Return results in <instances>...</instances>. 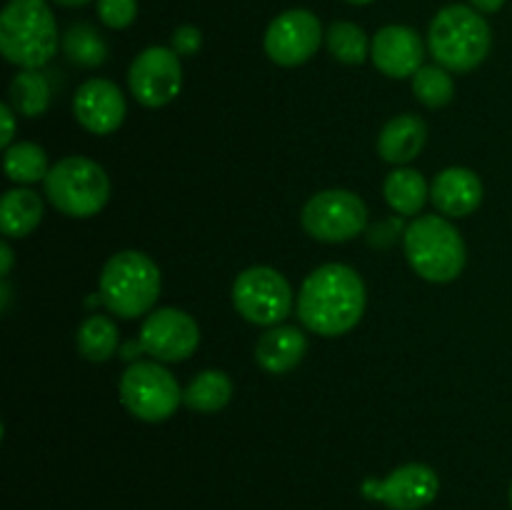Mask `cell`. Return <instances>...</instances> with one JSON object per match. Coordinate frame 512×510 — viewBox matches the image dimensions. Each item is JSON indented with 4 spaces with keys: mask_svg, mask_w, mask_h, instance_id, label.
<instances>
[{
    "mask_svg": "<svg viewBox=\"0 0 512 510\" xmlns=\"http://www.w3.org/2000/svg\"><path fill=\"white\" fill-rule=\"evenodd\" d=\"M508 3V0H470V5H473L475 10H478V13H498L500 8H503V5Z\"/></svg>",
    "mask_w": 512,
    "mask_h": 510,
    "instance_id": "1f68e13d",
    "label": "cell"
},
{
    "mask_svg": "<svg viewBox=\"0 0 512 510\" xmlns=\"http://www.w3.org/2000/svg\"><path fill=\"white\" fill-rule=\"evenodd\" d=\"M15 110L10 108V103L0 105V120H3V133H0V145L3 148H10L13 145V135H15Z\"/></svg>",
    "mask_w": 512,
    "mask_h": 510,
    "instance_id": "f546056e",
    "label": "cell"
},
{
    "mask_svg": "<svg viewBox=\"0 0 512 510\" xmlns=\"http://www.w3.org/2000/svg\"><path fill=\"white\" fill-rule=\"evenodd\" d=\"M130 95L145 108H163L173 103L183 88V65L173 48L150 45L135 55L128 70Z\"/></svg>",
    "mask_w": 512,
    "mask_h": 510,
    "instance_id": "8fae6325",
    "label": "cell"
},
{
    "mask_svg": "<svg viewBox=\"0 0 512 510\" xmlns=\"http://www.w3.org/2000/svg\"><path fill=\"white\" fill-rule=\"evenodd\" d=\"M360 493L390 510H423L438 498L440 475L425 463H405L385 478H365Z\"/></svg>",
    "mask_w": 512,
    "mask_h": 510,
    "instance_id": "7c38bea8",
    "label": "cell"
},
{
    "mask_svg": "<svg viewBox=\"0 0 512 510\" xmlns=\"http://www.w3.org/2000/svg\"><path fill=\"white\" fill-rule=\"evenodd\" d=\"M143 353L158 363L188 360L200 345V328L193 315L180 308H158L145 315L138 333Z\"/></svg>",
    "mask_w": 512,
    "mask_h": 510,
    "instance_id": "4fadbf2b",
    "label": "cell"
},
{
    "mask_svg": "<svg viewBox=\"0 0 512 510\" xmlns=\"http://www.w3.org/2000/svg\"><path fill=\"white\" fill-rule=\"evenodd\" d=\"M345 3H350V5H370V3H373V0H345Z\"/></svg>",
    "mask_w": 512,
    "mask_h": 510,
    "instance_id": "d590c367",
    "label": "cell"
},
{
    "mask_svg": "<svg viewBox=\"0 0 512 510\" xmlns=\"http://www.w3.org/2000/svg\"><path fill=\"white\" fill-rule=\"evenodd\" d=\"M403 250L410 268L428 283H453L468 263L463 235L443 215H420L405 228Z\"/></svg>",
    "mask_w": 512,
    "mask_h": 510,
    "instance_id": "5b68a950",
    "label": "cell"
},
{
    "mask_svg": "<svg viewBox=\"0 0 512 510\" xmlns=\"http://www.w3.org/2000/svg\"><path fill=\"white\" fill-rule=\"evenodd\" d=\"M53 3L63 5V8H83V5L93 3V0H53Z\"/></svg>",
    "mask_w": 512,
    "mask_h": 510,
    "instance_id": "836d02e7",
    "label": "cell"
},
{
    "mask_svg": "<svg viewBox=\"0 0 512 510\" xmlns=\"http://www.w3.org/2000/svg\"><path fill=\"white\" fill-rule=\"evenodd\" d=\"M120 400L133 418L163 423L183 403L175 375L158 360H135L120 375Z\"/></svg>",
    "mask_w": 512,
    "mask_h": 510,
    "instance_id": "52a82bcc",
    "label": "cell"
},
{
    "mask_svg": "<svg viewBox=\"0 0 512 510\" xmlns=\"http://www.w3.org/2000/svg\"><path fill=\"white\" fill-rule=\"evenodd\" d=\"M45 198L68 218H93L108 205L110 178L103 165L85 155H68L43 180Z\"/></svg>",
    "mask_w": 512,
    "mask_h": 510,
    "instance_id": "8992f818",
    "label": "cell"
},
{
    "mask_svg": "<svg viewBox=\"0 0 512 510\" xmlns=\"http://www.w3.org/2000/svg\"><path fill=\"white\" fill-rule=\"evenodd\" d=\"M0 260H3V263H0V278H8L10 275V268H13V248H10V243L8 240H5L3 245H0Z\"/></svg>",
    "mask_w": 512,
    "mask_h": 510,
    "instance_id": "4dcf8cb0",
    "label": "cell"
},
{
    "mask_svg": "<svg viewBox=\"0 0 512 510\" xmlns=\"http://www.w3.org/2000/svg\"><path fill=\"white\" fill-rule=\"evenodd\" d=\"M163 278L153 258L140 250H120L100 270V303L125 320L153 313Z\"/></svg>",
    "mask_w": 512,
    "mask_h": 510,
    "instance_id": "277c9868",
    "label": "cell"
},
{
    "mask_svg": "<svg viewBox=\"0 0 512 510\" xmlns=\"http://www.w3.org/2000/svg\"><path fill=\"white\" fill-rule=\"evenodd\" d=\"M493 48V30L473 5H445L428 28V50L450 73H470Z\"/></svg>",
    "mask_w": 512,
    "mask_h": 510,
    "instance_id": "3957f363",
    "label": "cell"
},
{
    "mask_svg": "<svg viewBox=\"0 0 512 510\" xmlns=\"http://www.w3.org/2000/svg\"><path fill=\"white\" fill-rule=\"evenodd\" d=\"M3 165L5 175L18 185L40 183L50 173L48 153L38 143H30V140H20V143L5 148Z\"/></svg>",
    "mask_w": 512,
    "mask_h": 510,
    "instance_id": "cb8c5ba5",
    "label": "cell"
},
{
    "mask_svg": "<svg viewBox=\"0 0 512 510\" xmlns=\"http://www.w3.org/2000/svg\"><path fill=\"white\" fill-rule=\"evenodd\" d=\"M63 53L80 68H98L108 60V43L90 23H75L63 35Z\"/></svg>",
    "mask_w": 512,
    "mask_h": 510,
    "instance_id": "d4e9b609",
    "label": "cell"
},
{
    "mask_svg": "<svg viewBox=\"0 0 512 510\" xmlns=\"http://www.w3.org/2000/svg\"><path fill=\"white\" fill-rule=\"evenodd\" d=\"M98 18L110 30L130 28L138 18V0H98Z\"/></svg>",
    "mask_w": 512,
    "mask_h": 510,
    "instance_id": "83f0119b",
    "label": "cell"
},
{
    "mask_svg": "<svg viewBox=\"0 0 512 510\" xmlns=\"http://www.w3.org/2000/svg\"><path fill=\"white\" fill-rule=\"evenodd\" d=\"M483 195L485 188L480 175L463 165L440 170L430 183V203L440 210V215H448V218H465L475 213L483 203Z\"/></svg>",
    "mask_w": 512,
    "mask_h": 510,
    "instance_id": "2e32d148",
    "label": "cell"
},
{
    "mask_svg": "<svg viewBox=\"0 0 512 510\" xmlns=\"http://www.w3.org/2000/svg\"><path fill=\"white\" fill-rule=\"evenodd\" d=\"M383 198L398 215H418L430 200V185L420 170L400 165L385 178Z\"/></svg>",
    "mask_w": 512,
    "mask_h": 510,
    "instance_id": "ffe728a7",
    "label": "cell"
},
{
    "mask_svg": "<svg viewBox=\"0 0 512 510\" xmlns=\"http://www.w3.org/2000/svg\"><path fill=\"white\" fill-rule=\"evenodd\" d=\"M233 305L248 323L260 328L280 325L293 310V288L280 270L270 265L245 268L233 283Z\"/></svg>",
    "mask_w": 512,
    "mask_h": 510,
    "instance_id": "9c48e42d",
    "label": "cell"
},
{
    "mask_svg": "<svg viewBox=\"0 0 512 510\" xmlns=\"http://www.w3.org/2000/svg\"><path fill=\"white\" fill-rule=\"evenodd\" d=\"M365 305L368 290L358 270L345 263H325L303 280L295 308L305 330L338 338L363 320Z\"/></svg>",
    "mask_w": 512,
    "mask_h": 510,
    "instance_id": "6da1fadb",
    "label": "cell"
},
{
    "mask_svg": "<svg viewBox=\"0 0 512 510\" xmlns=\"http://www.w3.org/2000/svg\"><path fill=\"white\" fill-rule=\"evenodd\" d=\"M428 143V125L420 115L403 113L383 125L378 135V155L390 165H408L423 153Z\"/></svg>",
    "mask_w": 512,
    "mask_h": 510,
    "instance_id": "ac0fdd59",
    "label": "cell"
},
{
    "mask_svg": "<svg viewBox=\"0 0 512 510\" xmlns=\"http://www.w3.org/2000/svg\"><path fill=\"white\" fill-rule=\"evenodd\" d=\"M0 293H3V310H8V305H10V285H8V280H3V285H0Z\"/></svg>",
    "mask_w": 512,
    "mask_h": 510,
    "instance_id": "e575fe53",
    "label": "cell"
},
{
    "mask_svg": "<svg viewBox=\"0 0 512 510\" xmlns=\"http://www.w3.org/2000/svg\"><path fill=\"white\" fill-rule=\"evenodd\" d=\"M370 60L388 78H413L423 68L425 43L410 25H385L370 40Z\"/></svg>",
    "mask_w": 512,
    "mask_h": 510,
    "instance_id": "9a60e30c",
    "label": "cell"
},
{
    "mask_svg": "<svg viewBox=\"0 0 512 510\" xmlns=\"http://www.w3.org/2000/svg\"><path fill=\"white\" fill-rule=\"evenodd\" d=\"M128 103L118 85L108 78H90L75 90L73 115L88 133L110 135L123 125Z\"/></svg>",
    "mask_w": 512,
    "mask_h": 510,
    "instance_id": "5bb4252c",
    "label": "cell"
},
{
    "mask_svg": "<svg viewBox=\"0 0 512 510\" xmlns=\"http://www.w3.org/2000/svg\"><path fill=\"white\" fill-rule=\"evenodd\" d=\"M60 45L58 23L45 0H8L0 13V53L20 70H40Z\"/></svg>",
    "mask_w": 512,
    "mask_h": 510,
    "instance_id": "7a4b0ae2",
    "label": "cell"
},
{
    "mask_svg": "<svg viewBox=\"0 0 512 510\" xmlns=\"http://www.w3.org/2000/svg\"><path fill=\"white\" fill-rule=\"evenodd\" d=\"M45 213L43 198L30 188H13L0 200V230L8 240L25 238L40 225Z\"/></svg>",
    "mask_w": 512,
    "mask_h": 510,
    "instance_id": "d6986e66",
    "label": "cell"
},
{
    "mask_svg": "<svg viewBox=\"0 0 512 510\" xmlns=\"http://www.w3.org/2000/svg\"><path fill=\"white\" fill-rule=\"evenodd\" d=\"M140 353H143V345H140L138 338L130 340V343L120 345V358H123V360H133V363H135V358H138Z\"/></svg>",
    "mask_w": 512,
    "mask_h": 510,
    "instance_id": "d6a6232c",
    "label": "cell"
},
{
    "mask_svg": "<svg viewBox=\"0 0 512 510\" xmlns=\"http://www.w3.org/2000/svg\"><path fill=\"white\" fill-rule=\"evenodd\" d=\"M308 353V338L295 325H273L255 343V360L270 375H285Z\"/></svg>",
    "mask_w": 512,
    "mask_h": 510,
    "instance_id": "e0dca14e",
    "label": "cell"
},
{
    "mask_svg": "<svg viewBox=\"0 0 512 510\" xmlns=\"http://www.w3.org/2000/svg\"><path fill=\"white\" fill-rule=\"evenodd\" d=\"M325 45L330 55L343 65H363L370 58V40L360 25L338 20L325 30Z\"/></svg>",
    "mask_w": 512,
    "mask_h": 510,
    "instance_id": "484cf974",
    "label": "cell"
},
{
    "mask_svg": "<svg viewBox=\"0 0 512 510\" xmlns=\"http://www.w3.org/2000/svg\"><path fill=\"white\" fill-rule=\"evenodd\" d=\"M8 103L23 118H40L50 108V83L40 70H20L8 88Z\"/></svg>",
    "mask_w": 512,
    "mask_h": 510,
    "instance_id": "603a6c76",
    "label": "cell"
},
{
    "mask_svg": "<svg viewBox=\"0 0 512 510\" xmlns=\"http://www.w3.org/2000/svg\"><path fill=\"white\" fill-rule=\"evenodd\" d=\"M510 508H512V483H510Z\"/></svg>",
    "mask_w": 512,
    "mask_h": 510,
    "instance_id": "8d00e7d4",
    "label": "cell"
},
{
    "mask_svg": "<svg viewBox=\"0 0 512 510\" xmlns=\"http://www.w3.org/2000/svg\"><path fill=\"white\" fill-rule=\"evenodd\" d=\"M323 40L325 33L318 15L305 8H293L270 20L263 48L265 55L280 68H298L318 53Z\"/></svg>",
    "mask_w": 512,
    "mask_h": 510,
    "instance_id": "30bf717a",
    "label": "cell"
},
{
    "mask_svg": "<svg viewBox=\"0 0 512 510\" xmlns=\"http://www.w3.org/2000/svg\"><path fill=\"white\" fill-rule=\"evenodd\" d=\"M233 398V380L223 370H200L183 390V403L195 413H218Z\"/></svg>",
    "mask_w": 512,
    "mask_h": 510,
    "instance_id": "44dd1931",
    "label": "cell"
},
{
    "mask_svg": "<svg viewBox=\"0 0 512 510\" xmlns=\"http://www.w3.org/2000/svg\"><path fill=\"white\" fill-rule=\"evenodd\" d=\"M75 343H78V353L90 363H105L113 358L120 350V333L118 325L108 315H88L80 323L78 333H75Z\"/></svg>",
    "mask_w": 512,
    "mask_h": 510,
    "instance_id": "7402d4cb",
    "label": "cell"
},
{
    "mask_svg": "<svg viewBox=\"0 0 512 510\" xmlns=\"http://www.w3.org/2000/svg\"><path fill=\"white\" fill-rule=\"evenodd\" d=\"M170 48L180 55V58H193L200 48H203V33L195 25H178L170 38Z\"/></svg>",
    "mask_w": 512,
    "mask_h": 510,
    "instance_id": "f1b7e54d",
    "label": "cell"
},
{
    "mask_svg": "<svg viewBox=\"0 0 512 510\" xmlns=\"http://www.w3.org/2000/svg\"><path fill=\"white\" fill-rule=\"evenodd\" d=\"M300 225L320 243H348L368 228V205L353 190H320L300 210Z\"/></svg>",
    "mask_w": 512,
    "mask_h": 510,
    "instance_id": "ba28073f",
    "label": "cell"
},
{
    "mask_svg": "<svg viewBox=\"0 0 512 510\" xmlns=\"http://www.w3.org/2000/svg\"><path fill=\"white\" fill-rule=\"evenodd\" d=\"M413 95L418 98V103L425 105V108H445V105L455 98L453 75H450V70H445L443 65L438 63L423 65V68L413 75Z\"/></svg>",
    "mask_w": 512,
    "mask_h": 510,
    "instance_id": "4316f807",
    "label": "cell"
}]
</instances>
